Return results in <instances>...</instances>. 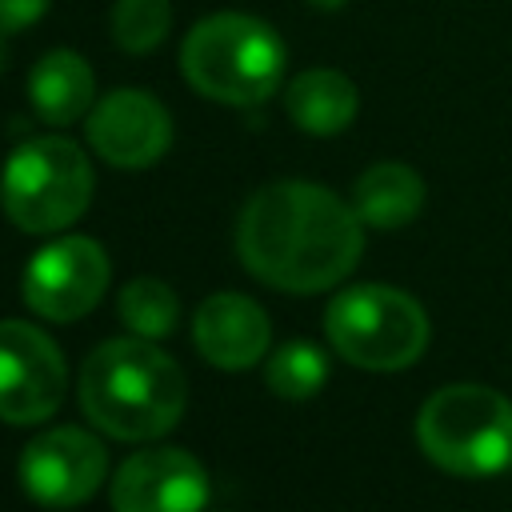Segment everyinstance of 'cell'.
I'll return each mask as SVG.
<instances>
[{"label": "cell", "instance_id": "cell-1", "mask_svg": "<svg viewBox=\"0 0 512 512\" xmlns=\"http://www.w3.org/2000/svg\"><path fill=\"white\" fill-rule=\"evenodd\" d=\"M236 252L256 280L280 292H324L356 268L364 252V220L320 184L276 180L244 204Z\"/></svg>", "mask_w": 512, "mask_h": 512}, {"label": "cell", "instance_id": "cell-2", "mask_svg": "<svg viewBox=\"0 0 512 512\" xmlns=\"http://www.w3.org/2000/svg\"><path fill=\"white\" fill-rule=\"evenodd\" d=\"M188 400L184 372L172 356L140 340H104L80 368L84 416L116 440H152L168 432Z\"/></svg>", "mask_w": 512, "mask_h": 512}, {"label": "cell", "instance_id": "cell-3", "mask_svg": "<svg viewBox=\"0 0 512 512\" xmlns=\"http://www.w3.org/2000/svg\"><path fill=\"white\" fill-rule=\"evenodd\" d=\"M284 40L276 28L248 12H212L180 44V72L184 80L220 104H260L284 80Z\"/></svg>", "mask_w": 512, "mask_h": 512}, {"label": "cell", "instance_id": "cell-4", "mask_svg": "<svg viewBox=\"0 0 512 512\" xmlns=\"http://www.w3.org/2000/svg\"><path fill=\"white\" fill-rule=\"evenodd\" d=\"M416 440L452 476H496L512 468V400L484 384H448L424 400Z\"/></svg>", "mask_w": 512, "mask_h": 512}, {"label": "cell", "instance_id": "cell-5", "mask_svg": "<svg viewBox=\"0 0 512 512\" xmlns=\"http://www.w3.org/2000/svg\"><path fill=\"white\" fill-rule=\"evenodd\" d=\"M332 348L368 372H396L420 360L428 348L424 308L392 284H356L344 288L324 316Z\"/></svg>", "mask_w": 512, "mask_h": 512}, {"label": "cell", "instance_id": "cell-6", "mask_svg": "<svg viewBox=\"0 0 512 512\" xmlns=\"http://www.w3.org/2000/svg\"><path fill=\"white\" fill-rule=\"evenodd\" d=\"M0 200L20 232H60L92 200V164L80 144L40 136L20 144L0 176Z\"/></svg>", "mask_w": 512, "mask_h": 512}, {"label": "cell", "instance_id": "cell-7", "mask_svg": "<svg viewBox=\"0 0 512 512\" xmlns=\"http://www.w3.org/2000/svg\"><path fill=\"white\" fill-rule=\"evenodd\" d=\"M68 384L60 348L24 320H0V416L8 424L48 420Z\"/></svg>", "mask_w": 512, "mask_h": 512}, {"label": "cell", "instance_id": "cell-8", "mask_svg": "<svg viewBox=\"0 0 512 512\" xmlns=\"http://www.w3.org/2000/svg\"><path fill=\"white\" fill-rule=\"evenodd\" d=\"M108 288V256L88 236H64L24 268V300L44 320H80Z\"/></svg>", "mask_w": 512, "mask_h": 512}, {"label": "cell", "instance_id": "cell-9", "mask_svg": "<svg viewBox=\"0 0 512 512\" xmlns=\"http://www.w3.org/2000/svg\"><path fill=\"white\" fill-rule=\"evenodd\" d=\"M108 456L104 444L80 428L40 432L20 456V484L32 500L48 508L84 504L104 480Z\"/></svg>", "mask_w": 512, "mask_h": 512}, {"label": "cell", "instance_id": "cell-10", "mask_svg": "<svg viewBox=\"0 0 512 512\" xmlns=\"http://www.w3.org/2000/svg\"><path fill=\"white\" fill-rule=\"evenodd\" d=\"M84 132L100 160L116 168H148L172 144V116L156 96L140 88H116L88 112Z\"/></svg>", "mask_w": 512, "mask_h": 512}, {"label": "cell", "instance_id": "cell-11", "mask_svg": "<svg viewBox=\"0 0 512 512\" xmlns=\"http://www.w3.org/2000/svg\"><path fill=\"white\" fill-rule=\"evenodd\" d=\"M208 472L184 448H144L116 468L112 512H200Z\"/></svg>", "mask_w": 512, "mask_h": 512}, {"label": "cell", "instance_id": "cell-12", "mask_svg": "<svg viewBox=\"0 0 512 512\" xmlns=\"http://www.w3.org/2000/svg\"><path fill=\"white\" fill-rule=\"evenodd\" d=\"M268 336H272V328H268L264 308L240 292L208 296L192 320V340H196L200 356L228 372L252 368L268 352Z\"/></svg>", "mask_w": 512, "mask_h": 512}, {"label": "cell", "instance_id": "cell-13", "mask_svg": "<svg viewBox=\"0 0 512 512\" xmlns=\"http://www.w3.org/2000/svg\"><path fill=\"white\" fill-rule=\"evenodd\" d=\"M28 100L40 120L48 124H72L84 112H92L96 100V76L88 60L72 48L44 52L28 72Z\"/></svg>", "mask_w": 512, "mask_h": 512}, {"label": "cell", "instance_id": "cell-14", "mask_svg": "<svg viewBox=\"0 0 512 512\" xmlns=\"http://www.w3.org/2000/svg\"><path fill=\"white\" fill-rule=\"evenodd\" d=\"M284 108H288L292 124L304 128L308 136H336L356 120L360 96H356V84L344 72L308 68L288 84Z\"/></svg>", "mask_w": 512, "mask_h": 512}, {"label": "cell", "instance_id": "cell-15", "mask_svg": "<svg viewBox=\"0 0 512 512\" xmlns=\"http://www.w3.org/2000/svg\"><path fill=\"white\" fill-rule=\"evenodd\" d=\"M352 208L368 228H404L424 208V180L400 160L372 164L352 188Z\"/></svg>", "mask_w": 512, "mask_h": 512}, {"label": "cell", "instance_id": "cell-16", "mask_svg": "<svg viewBox=\"0 0 512 512\" xmlns=\"http://www.w3.org/2000/svg\"><path fill=\"white\" fill-rule=\"evenodd\" d=\"M120 320L144 336V340H156V336H168L180 320V300L176 292L164 284V280H152V276H140L132 284H124L120 292Z\"/></svg>", "mask_w": 512, "mask_h": 512}, {"label": "cell", "instance_id": "cell-17", "mask_svg": "<svg viewBox=\"0 0 512 512\" xmlns=\"http://www.w3.org/2000/svg\"><path fill=\"white\" fill-rule=\"evenodd\" d=\"M328 376V360L316 344L308 340H288L272 352L268 368H264V380L276 396L284 400H304V396H316L320 384Z\"/></svg>", "mask_w": 512, "mask_h": 512}, {"label": "cell", "instance_id": "cell-18", "mask_svg": "<svg viewBox=\"0 0 512 512\" xmlns=\"http://www.w3.org/2000/svg\"><path fill=\"white\" fill-rule=\"evenodd\" d=\"M168 28H172L168 0H116L112 8V40L132 56L152 52L168 36Z\"/></svg>", "mask_w": 512, "mask_h": 512}, {"label": "cell", "instance_id": "cell-19", "mask_svg": "<svg viewBox=\"0 0 512 512\" xmlns=\"http://www.w3.org/2000/svg\"><path fill=\"white\" fill-rule=\"evenodd\" d=\"M52 0H0V28L4 32H20V28H32L44 12H48Z\"/></svg>", "mask_w": 512, "mask_h": 512}, {"label": "cell", "instance_id": "cell-20", "mask_svg": "<svg viewBox=\"0 0 512 512\" xmlns=\"http://www.w3.org/2000/svg\"><path fill=\"white\" fill-rule=\"evenodd\" d=\"M312 8H320V12H336V8H344L348 0H308Z\"/></svg>", "mask_w": 512, "mask_h": 512}, {"label": "cell", "instance_id": "cell-21", "mask_svg": "<svg viewBox=\"0 0 512 512\" xmlns=\"http://www.w3.org/2000/svg\"><path fill=\"white\" fill-rule=\"evenodd\" d=\"M0 32H4V28H0ZM0 68H4V44H0Z\"/></svg>", "mask_w": 512, "mask_h": 512}]
</instances>
